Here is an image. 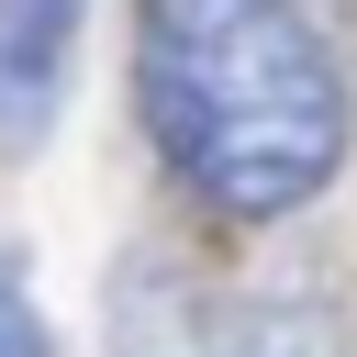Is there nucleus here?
<instances>
[{
    "instance_id": "1",
    "label": "nucleus",
    "mask_w": 357,
    "mask_h": 357,
    "mask_svg": "<svg viewBox=\"0 0 357 357\" xmlns=\"http://www.w3.org/2000/svg\"><path fill=\"white\" fill-rule=\"evenodd\" d=\"M134 100L178 190L223 223L324 201L357 134V89L312 0H134Z\"/></svg>"
},
{
    "instance_id": "3",
    "label": "nucleus",
    "mask_w": 357,
    "mask_h": 357,
    "mask_svg": "<svg viewBox=\"0 0 357 357\" xmlns=\"http://www.w3.org/2000/svg\"><path fill=\"white\" fill-rule=\"evenodd\" d=\"M89 0H0V167L33 156L67 112V56H78Z\"/></svg>"
},
{
    "instance_id": "2",
    "label": "nucleus",
    "mask_w": 357,
    "mask_h": 357,
    "mask_svg": "<svg viewBox=\"0 0 357 357\" xmlns=\"http://www.w3.org/2000/svg\"><path fill=\"white\" fill-rule=\"evenodd\" d=\"M112 357H346V335L301 290H212V279L145 268L112 312Z\"/></svg>"
},
{
    "instance_id": "4",
    "label": "nucleus",
    "mask_w": 357,
    "mask_h": 357,
    "mask_svg": "<svg viewBox=\"0 0 357 357\" xmlns=\"http://www.w3.org/2000/svg\"><path fill=\"white\" fill-rule=\"evenodd\" d=\"M0 357H45V324H33V290L11 279V257H0Z\"/></svg>"
}]
</instances>
